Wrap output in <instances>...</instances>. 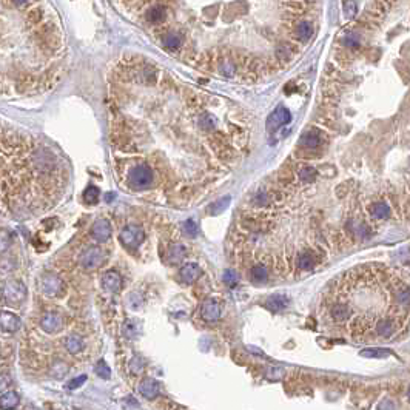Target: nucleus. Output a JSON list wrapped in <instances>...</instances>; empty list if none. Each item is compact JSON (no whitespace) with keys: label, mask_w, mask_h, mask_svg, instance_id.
<instances>
[{"label":"nucleus","mask_w":410,"mask_h":410,"mask_svg":"<svg viewBox=\"0 0 410 410\" xmlns=\"http://www.w3.org/2000/svg\"><path fill=\"white\" fill-rule=\"evenodd\" d=\"M65 184L66 173L56 153L34 136L0 122V213L51 208Z\"/></svg>","instance_id":"1"},{"label":"nucleus","mask_w":410,"mask_h":410,"mask_svg":"<svg viewBox=\"0 0 410 410\" xmlns=\"http://www.w3.org/2000/svg\"><path fill=\"white\" fill-rule=\"evenodd\" d=\"M108 258H110V253L104 247L90 245L80 253L77 262L85 272H94V270L104 267V265L107 264V261H108Z\"/></svg>","instance_id":"2"},{"label":"nucleus","mask_w":410,"mask_h":410,"mask_svg":"<svg viewBox=\"0 0 410 410\" xmlns=\"http://www.w3.org/2000/svg\"><path fill=\"white\" fill-rule=\"evenodd\" d=\"M145 239H147L145 230H143L140 225H134V224L124 227L119 233V242L122 244V247L130 253L137 252L139 247L145 242Z\"/></svg>","instance_id":"3"},{"label":"nucleus","mask_w":410,"mask_h":410,"mask_svg":"<svg viewBox=\"0 0 410 410\" xmlns=\"http://www.w3.org/2000/svg\"><path fill=\"white\" fill-rule=\"evenodd\" d=\"M65 282L56 275H45L39 279V290L45 298H60L65 292Z\"/></svg>","instance_id":"4"},{"label":"nucleus","mask_w":410,"mask_h":410,"mask_svg":"<svg viewBox=\"0 0 410 410\" xmlns=\"http://www.w3.org/2000/svg\"><path fill=\"white\" fill-rule=\"evenodd\" d=\"M2 296L10 305H19L22 301H25L27 298V287L25 284H22L20 281L11 279L8 281L4 288H2Z\"/></svg>","instance_id":"5"},{"label":"nucleus","mask_w":410,"mask_h":410,"mask_svg":"<svg viewBox=\"0 0 410 410\" xmlns=\"http://www.w3.org/2000/svg\"><path fill=\"white\" fill-rule=\"evenodd\" d=\"M63 322L65 319L60 311H46L39 319V327L42 332L48 335H54L63 329Z\"/></svg>","instance_id":"6"},{"label":"nucleus","mask_w":410,"mask_h":410,"mask_svg":"<svg viewBox=\"0 0 410 410\" xmlns=\"http://www.w3.org/2000/svg\"><path fill=\"white\" fill-rule=\"evenodd\" d=\"M90 236L96 240V242L104 244L111 237V222L107 218H99L98 221H94Z\"/></svg>","instance_id":"7"},{"label":"nucleus","mask_w":410,"mask_h":410,"mask_svg":"<svg viewBox=\"0 0 410 410\" xmlns=\"http://www.w3.org/2000/svg\"><path fill=\"white\" fill-rule=\"evenodd\" d=\"M222 315V305L218 299H207L204 301L202 307H201V316L204 321L207 322H214V321H218Z\"/></svg>","instance_id":"8"},{"label":"nucleus","mask_w":410,"mask_h":410,"mask_svg":"<svg viewBox=\"0 0 410 410\" xmlns=\"http://www.w3.org/2000/svg\"><path fill=\"white\" fill-rule=\"evenodd\" d=\"M290 119H292L290 111H288L287 108H284V107H278L267 119V128L270 131H273V130L279 128L281 125L288 124V122H290Z\"/></svg>","instance_id":"9"},{"label":"nucleus","mask_w":410,"mask_h":410,"mask_svg":"<svg viewBox=\"0 0 410 410\" xmlns=\"http://www.w3.org/2000/svg\"><path fill=\"white\" fill-rule=\"evenodd\" d=\"M101 285H102V288L105 292L117 293L120 288H122V278H120V275L116 270H110L102 276Z\"/></svg>","instance_id":"10"},{"label":"nucleus","mask_w":410,"mask_h":410,"mask_svg":"<svg viewBox=\"0 0 410 410\" xmlns=\"http://www.w3.org/2000/svg\"><path fill=\"white\" fill-rule=\"evenodd\" d=\"M201 275H202V270L196 262H188L179 270V276H181L182 282H185V284L196 282Z\"/></svg>","instance_id":"11"},{"label":"nucleus","mask_w":410,"mask_h":410,"mask_svg":"<svg viewBox=\"0 0 410 410\" xmlns=\"http://www.w3.org/2000/svg\"><path fill=\"white\" fill-rule=\"evenodd\" d=\"M160 390V385L156 379L153 378H145L142 379V382L139 384V392L143 398L147 399H156Z\"/></svg>","instance_id":"12"},{"label":"nucleus","mask_w":410,"mask_h":410,"mask_svg":"<svg viewBox=\"0 0 410 410\" xmlns=\"http://www.w3.org/2000/svg\"><path fill=\"white\" fill-rule=\"evenodd\" d=\"M22 325V321L17 315L11 311H0V329L5 330V332H16L19 330Z\"/></svg>","instance_id":"13"},{"label":"nucleus","mask_w":410,"mask_h":410,"mask_svg":"<svg viewBox=\"0 0 410 410\" xmlns=\"http://www.w3.org/2000/svg\"><path fill=\"white\" fill-rule=\"evenodd\" d=\"M63 347L73 355H80L84 350H85V343H84V338L77 333H73V335H69L65 338V341H63Z\"/></svg>","instance_id":"14"},{"label":"nucleus","mask_w":410,"mask_h":410,"mask_svg":"<svg viewBox=\"0 0 410 410\" xmlns=\"http://www.w3.org/2000/svg\"><path fill=\"white\" fill-rule=\"evenodd\" d=\"M322 143V136L318 130H310L307 131L302 139H301V145L305 148H316Z\"/></svg>","instance_id":"15"},{"label":"nucleus","mask_w":410,"mask_h":410,"mask_svg":"<svg viewBox=\"0 0 410 410\" xmlns=\"http://www.w3.org/2000/svg\"><path fill=\"white\" fill-rule=\"evenodd\" d=\"M185 255H187V249L182 244H173L167 252V261L170 264H173V265H176V264H181L184 261Z\"/></svg>","instance_id":"16"},{"label":"nucleus","mask_w":410,"mask_h":410,"mask_svg":"<svg viewBox=\"0 0 410 410\" xmlns=\"http://www.w3.org/2000/svg\"><path fill=\"white\" fill-rule=\"evenodd\" d=\"M287 304H288L287 296H284V295H275V296H270L267 301H265V308H269L273 313H278V311H282L287 307Z\"/></svg>","instance_id":"17"},{"label":"nucleus","mask_w":410,"mask_h":410,"mask_svg":"<svg viewBox=\"0 0 410 410\" xmlns=\"http://www.w3.org/2000/svg\"><path fill=\"white\" fill-rule=\"evenodd\" d=\"M250 278L253 282L256 284H264V282H267L269 279V270L267 267H265L264 264H256L252 267L250 270Z\"/></svg>","instance_id":"18"},{"label":"nucleus","mask_w":410,"mask_h":410,"mask_svg":"<svg viewBox=\"0 0 410 410\" xmlns=\"http://www.w3.org/2000/svg\"><path fill=\"white\" fill-rule=\"evenodd\" d=\"M370 213L372 216H375L376 219H385L390 216V207L385 204V202H375L372 207H370Z\"/></svg>","instance_id":"19"},{"label":"nucleus","mask_w":410,"mask_h":410,"mask_svg":"<svg viewBox=\"0 0 410 410\" xmlns=\"http://www.w3.org/2000/svg\"><path fill=\"white\" fill-rule=\"evenodd\" d=\"M296 264L302 270H310V269H313V265H315V256H313L310 252H302L298 255Z\"/></svg>","instance_id":"20"},{"label":"nucleus","mask_w":410,"mask_h":410,"mask_svg":"<svg viewBox=\"0 0 410 410\" xmlns=\"http://www.w3.org/2000/svg\"><path fill=\"white\" fill-rule=\"evenodd\" d=\"M19 395L16 392H7L5 395L0 396V407L2 408H14L19 405Z\"/></svg>","instance_id":"21"},{"label":"nucleus","mask_w":410,"mask_h":410,"mask_svg":"<svg viewBox=\"0 0 410 410\" xmlns=\"http://www.w3.org/2000/svg\"><path fill=\"white\" fill-rule=\"evenodd\" d=\"M13 244V234L7 228H0V255H4L10 250Z\"/></svg>","instance_id":"22"},{"label":"nucleus","mask_w":410,"mask_h":410,"mask_svg":"<svg viewBox=\"0 0 410 410\" xmlns=\"http://www.w3.org/2000/svg\"><path fill=\"white\" fill-rule=\"evenodd\" d=\"M99 195H101V190L94 185H90L85 191H84V201L90 205H94L99 202Z\"/></svg>","instance_id":"23"},{"label":"nucleus","mask_w":410,"mask_h":410,"mask_svg":"<svg viewBox=\"0 0 410 410\" xmlns=\"http://www.w3.org/2000/svg\"><path fill=\"white\" fill-rule=\"evenodd\" d=\"M228 204H230V196L222 198V199H219L218 202H214L213 205L208 207V213H210V214H221V213L228 207Z\"/></svg>","instance_id":"24"},{"label":"nucleus","mask_w":410,"mask_h":410,"mask_svg":"<svg viewBox=\"0 0 410 410\" xmlns=\"http://www.w3.org/2000/svg\"><path fill=\"white\" fill-rule=\"evenodd\" d=\"M299 178H301V181H304V182L313 181V179L316 178V168H315V167H310V165L302 167L301 170H299Z\"/></svg>","instance_id":"25"},{"label":"nucleus","mask_w":410,"mask_h":410,"mask_svg":"<svg viewBox=\"0 0 410 410\" xmlns=\"http://www.w3.org/2000/svg\"><path fill=\"white\" fill-rule=\"evenodd\" d=\"M389 355L390 352L387 349H366L361 352V356H366V358H385Z\"/></svg>","instance_id":"26"},{"label":"nucleus","mask_w":410,"mask_h":410,"mask_svg":"<svg viewBox=\"0 0 410 410\" xmlns=\"http://www.w3.org/2000/svg\"><path fill=\"white\" fill-rule=\"evenodd\" d=\"M298 36L301 37V40H308V39L313 36V27H311V23H308V22L299 23V27H298Z\"/></svg>","instance_id":"27"},{"label":"nucleus","mask_w":410,"mask_h":410,"mask_svg":"<svg viewBox=\"0 0 410 410\" xmlns=\"http://www.w3.org/2000/svg\"><path fill=\"white\" fill-rule=\"evenodd\" d=\"M163 17H165V13H163V10L159 8V7L151 8V10L147 13V20L151 22V23H159V22L163 20Z\"/></svg>","instance_id":"28"},{"label":"nucleus","mask_w":410,"mask_h":410,"mask_svg":"<svg viewBox=\"0 0 410 410\" xmlns=\"http://www.w3.org/2000/svg\"><path fill=\"white\" fill-rule=\"evenodd\" d=\"M163 45H165V48H168V50H176V48L181 46V39L175 34H170V36L163 37Z\"/></svg>","instance_id":"29"},{"label":"nucleus","mask_w":410,"mask_h":410,"mask_svg":"<svg viewBox=\"0 0 410 410\" xmlns=\"http://www.w3.org/2000/svg\"><path fill=\"white\" fill-rule=\"evenodd\" d=\"M96 373H98L104 379H108L110 375H111V370H110V367H108V364L105 363V361H99V363L96 364Z\"/></svg>","instance_id":"30"},{"label":"nucleus","mask_w":410,"mask_h":410,"mask_svg":"<svg viewBox=\"0 0 410 410\" xmlns=\"http://www.w3.org/2000/svg\"><path fill=\"white\" fill-rule=\"evenodd\" d=\"M184 230H185V233H187L190 237H195V236L198 234V225H196L195 221H191V219H188V221L184 224Z\"/></svg>","instance_id":"31"},{"label":"nucleus","mask_w":410,"mask_h":410,"mask_svg":"<svg viewBox=\"0 0 410 410\" xmlns=\"http://www.w3.org/2000/svg\"><path fill=\"white\" fill-rule=\"evenodd\" d=\"M224 282L228 285V287H234L237 284V276L233 270H225L224 272Z\"/></svg>","instance_id":"32"},{"label":"nucleus","mask_w":410,"mask_h":410,"mask_svg":"<svg viewBox=\"0 0 410 410\" xmlns=\"http://www.w3.org/2000/svg\"><path fill=\"white\" fill-rule=\"evenodd\" d=\"M87 381V375H80L79 378H74L73 381H69L68 382V385L66 387L69 389V390H73V389H77V387H80V385L84 384Z\"/></svg>","instance_id":"33"},{"label":"nucleus","mask_w":410,"mask_h":410,"mask_svg":"<svg viewBox=\"0 0 410 410\" xmlns=\"http://www.w3.org/2000/svg\"><path fill=\"white\" fill-rule=\"evenodd\" d=\"M346 45L350 46V48H358L359 46V37L355 36V34H350L346 37Z\"/></svg>","instance_id":"34"},{"label":"nucleus","mask_w":410,"mask_h":410,"mask_svg":"<svg viewBox=\"0 0 410 410\" xmlns=\"http://www.w3.org/2000/svg\"><path fill=\"white\" fill-rule=\"evenodd\" d=\"M344 11L349 16H353L356 13V5H355L353 0H346V2H344Z\"/></svg>","instance_id":"35"},{"label":"nucleus","mask_w":410,"mask_h":410,"mask_svg":"<svg viewBox=\"0 0 410 410\" xmlns=\"http://www.w3.org/2000/svg\"><path fill=\"white\" fill-rule=\"evenodd\" d=\"M222 73L225 74V76H233L234 74V66L230 63V62H225L224 65H222Z\"/></svg>","instance_id":"36"},{"label":"nucleus","mask_w":410,"mask_h":410,"mask_svg":"<svg viewBox=\"0 0 410 410\" xmlns=\"http://www.w3.org/2000/svg\"><path fill=\"white\" fill-rule=\"evenodd\" d=\"M14 2L20 5V4H25V2H27V0H14Z\"/></svg>","instance_id":"37"},{"label":"nucleus","mask_w":410,"mask_h":410,"mask_svg":"<svg viewBox=\"0 0 410 410\" xmlns=\"http://www.w3.org/2000/svg\"><path fill=\"white\" fill-rule=\"evenodd\" d=\"M407 396H408V399H410V389H408V393H407Z\"/></svg>","instance_id":"38"}]
</instances>
